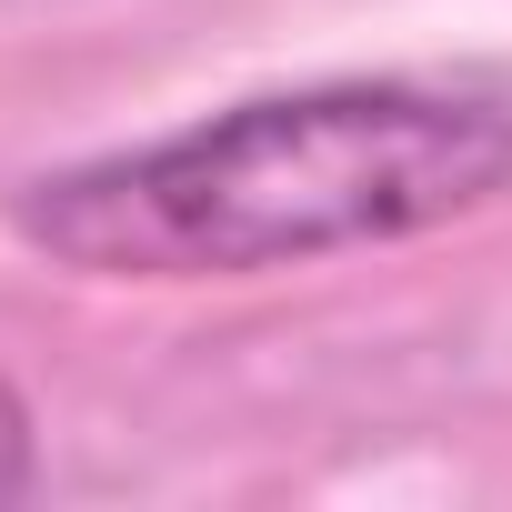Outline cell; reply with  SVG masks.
I'll return each instance as SVG.
<instances>
[{
	"label": "cell",
	"instance_id": "1",
	"mask_svg": "<svg viewBox=\"0 0 512 512\" xmlns=\"http://www.w3.org/2000/svg\"><path fill=\"white\" fill-rule=\"evenodd\" d=\"M492 201H512V111L412 81H322L41 171L11 221L91 282H251L452 231Z\"/></svg>",
	"mask_w": 512,
	"mask_h": 512
},
{
	"label": "cell",
	"instance_id": "2",
	"mask_svg": "<svg viewBox=\"0 0 512 512\" xmlns=\"http://www.w3.org/2000/svg\"><path fill=\"white\" fill-rule=\"evenodd\" d=\"M31 462H41V442H31V402L0 382V492H21V482H31Z\"/></svg>",
	"mask_w": 512,
	"mask_h": 512
}]
</instances>
